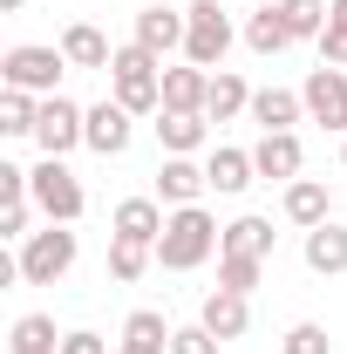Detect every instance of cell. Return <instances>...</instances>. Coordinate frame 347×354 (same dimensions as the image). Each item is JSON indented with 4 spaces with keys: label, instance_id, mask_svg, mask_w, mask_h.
<instances>
[{
    "label": "cell",
    "instance_id": "cell-8",
    "mask_svg": "<svg viewBox=\"0 0 347 354\" xmlns=\"http://www.w3.org/2000/svg\"><path fill=\"white\" fill-rule=\"evenodd\" d=\"M300 102H306V116H313L320 130L347 136V68H313L300 82Z\"/></svg>",
    "mask_w": 347,
    "mask_h": 354
},
{
    "label": "cell",
    "instance_id": "cell-37",
    "mask_svg": "<svg viewBox=\"0 0 347 354\" xmlns=\"http://www.w3.org/2000/svg\"><path fill=\"white\" fill-rule=\"evenodd\" d=\"M327 21H334V28H347V0H327Z\"/></svg>",
    "mask_w": 347,
    "mask_h": 354
},
{
    "label": "cell",
    "instance_id": "cell-39",
    "mask_svg": "<svg viewBox=\"0 0 347 354\" xmlns=\"http://www.w3.org/2000/svg\"><path fill=\"white\" fill-rule=\"evenodd\" d=\"M341 164H347V136H341Z\"/></svg>",
    "mask_w": 347,
    "mask_h": 354
},
{
    "label": "cell",
    "instance_id": "cell-28",
    "mask_svg": "<svg viewBox=\"0 0 347 354\" xmlns=\"http://www.w3.org/2000/svg\"><path fill=\"white\" fill-rule=\"evenodd\" d=\"M150 266H157V245H136V239H109V279H123V286H130V279H143Z\"/></svg>",
    "mask_w": 347,
    "mask_h": 354
},
{
    "label": "cell",
    "instance_id": "cell-31",
    "mask_svg": "<svg viewBox=\"0 0 347 354\" xmlns=\"http://www.w3.org/2000/svg\"><path fill=\"white\" fill-rule=\"evenodd\" d=\"M279 354H334V341H327L320 320H293V327L279 334Z\"/></svg>",
    "mask_w": 347,
    "mask_h": 354
},
{
    "label": "cell",
    "instance_id": "cell-17",
    "mask_svg": "<svg viewBox=\"0 0 347 354\" xmlns=\"http://www.w3.org/2000/svg\"><path fill=\"white\" fill-rule=\"evenodd\" d=\"M198 320L212 327L218 341H238V334L252 327V300H245V293H232V286H212V293H205V307H198Z\"/></svg>",
    "mask_w": 347,
    "mask_h": 354
},
{
    "label": "cell",
    "instance_id": "cell-3",
    "mask_svg": "<svg viewBox=\"0 0 347 354\" xmlns=\"http://www.w3.org/2000/svg\"><path fill=\"white\" fill-rule=\"evenodd\" d=\"M28 198H35V212H41L48 225H75L88 212V191H82V177L68 171L62 157H41L35 171H28Z\"/></svg>",
    "mask_w": 347,
    "mask_h": 354
},
{
    "label": "cell",
    "instance_id": "cell-12",
    "mask_svg": "<svg viewBox=\"0 0 347 354\" xmlns=\"http://www.w3.org/2000/svg\"><path fill=\"white\" fill-rule=\"evenodd\" d=\"M205 95H212V68H198V62H164V109L205 116Z\"/></svg>",
    "mask_w": 347,
    "mask_h": 354
},
{
    "label": "cell",
    "instance_id": "cell-26",
    "mask_svg": "<svg viewBox=\"0 0 347 354\" xmlns=\"http://www.w3.org/2000/svg\"><path fill=\"white\" fill-rule=\"evenodd\" d=\"M7 354H62V334L48 313H21L14 334H7Z\"/></svg>",
    "mask_w": 347,
    "mask_h": 354
},
{
    "label": "cell",
    "instance_id": "cell-19",
    "mask_svg": "<svg viewBox=\"0 0 347 354\" xmlns=\"http://www.w3.org/2000/svg\"><path fill=\"white\" fill-rule=\"evenodd\" d=\"M205 177H212L218 198H238L245 184H259V164H252V150H232V143H218L212 157H205Z\"/></svg>",
    "mask_w": 347,
    "mask_h": 354
},
{
    "label": "cell",
    "instance_id": "cell-6",
    "mask_svg": "<svg viewBox=\"0 0 347 354\" xmlns=\"http://www.w3.org/2000/svg\"><path fill=\"white\" fill-rule=\"evenodd\" d=\"M62 75H68V55L41 41H14L0 55V82L7 88H28V95H62Z\"/></svg>",
    "mask_w": 347,
    "mask_h": 354
},
{
    "label": "cell",
    "instance_id": "cell-33",
    "mask_svg": "<svg viewBox=\"0 0 347 354\" xmlns=\"http://www.w3.org/2000/svg\"><path fill=\"white\" fill-rule=\"evenodd\" d=\"M28 218H35V198H14V205H0V239H28Z\"/></svg>",
    "mask_w": 347,
    "mask_h": 354
},
{
    "label": "cell",
    "instance_id": "cell-27",
    "mask_svg": "<svg viewBox=\"0 0 347 354\" xmlns=\"http://www.w3.org/2000/svg\"><path fill=\"white\" fill-rule=\"evenodd\" d=\"M35 123H41V95L0 88V130H7V136H35Z\"/></svg>",
    "mask_w": 347,
    "mask_h": 354
},
{
    "label": "cell",
    "instance_id": "cell-35",
    "mask_svg": "<svg viewBox=\"0 0 347 354\" xmlns=\"http://www.w3.org/2000/svg\"><path fill=\"white\" fill-rule=\"evenodd\" d=\"M62 354H109V341L95 327H75V334H62Z\"/></svg>",
    "mask_w": 347,
    "mask_h": 354
},
{
    "label": "cell",
    "instance_id": "cell-29",
    "mask_svg": "<svg viewBox=\"0 0 347 354\" xmlns=\"http://www.w3.org/2000/svg\"><path fill=\"white\" fill-rule=\"evenodd\" d=\"M259 279H265V259H245V252H218V286H232V293H259Z\"/></svg>",
    "mask_w": 347,
    "mask_h": 354
},
{
    "label": "cell",
    "instance_id": "cell-24",
    "mask_svg": "<svg viewBox=\"0 0 347 354\" xmlns=\"http://www.w3.org/2000/svg\"><path fill=\"white\" fill-rule=\"evenodd\" d=\"M245 48H252V55H286V48H293V28H286L279 0L259 7V14H245Z\"/></svg>",
    "mask_w": 347,
    "mask_h": 354
},
{
    "label": "cell",
    "instance_id": "cell-22",
    "mask_svg": "<svg viewBox=\"0 0 347 354\" xmlns=\"http://www.w3.org/2000/svg\"><path fill=\"white\" fill-rule=\"evenodd\" d=\"M205 116H212V123L252 116V82H245L238 68H218V75H212V95H205Z\"/></svg>",
    "mask_w": 347,
    "mask_h": 354
},
{
    "label": "cell",
    "instance_id": "cell-9",
    "mask_svg": "<svg viewBox=\"0 0 347 354\" xmlns=\"http://www.w3.org/2000/svg\"><path fill=\"white\" fill-rule=\"evenodd\" d=\"M252 164H259L265 184H293V177L306 171L300 130H259V143H252Z\"/></svg>",
    "mask_w": 347,
    "mask_h": 354
},
{
    "label": "cell",
    "instance_id": "cell-30",
    "mask_svg": "<svg viewBox=\"0 0 347 354\" xmlns=\"http://www.w3.org/2000/svg\"><path fill=\"white\" fill-rule=\"evenodd\" d=\"M279 14H286L293 41H320L327 35V0H279Z\"/></svg>",
    "mask_w": 347,
    "mask_h": 354
},
{
    "label": "cell",
    "instance_id": "cell-20",
    "mask_svg": "<svg viewBox=\"0 0 347 354\" xmlns=\"http://www.w3.org/2000/svg\"><path fill=\"white\" fill-rule=\"evenodd\" d=\"M157 143H164V157H198L205 150V136H212V116H177V109H157Z\"/></svg>",
    "mask_w": 347,
    "mask_h": 354
},
{
    "label": "cell",
    "instance_id": "cell-15",
    "mask_svg": "<svg viewBox=\"0 0 347 354\" xmlns=\"http://www.w3.org/2000/svg\"><path fill=\"white\" fill-rule=\"evenodd\" d=\"M279 212H286V225L313 232V225L334 218V191H327L320 177H293V184H286V198H279Z\"/></svg>",
    "mask_w": 347,
    "mask_h": 354
},
{
    "label": "cell",
    "instance_id": "cell-34",
    "mask_svg": "<svg viewBox=\"0 0 347 354\" xmlns=\"http://www.w3.org/2000/svg\"><path fill=\"white\" fill-rule=\"evenodd\" d=\"M320 68H347V28H334V21H327V35H320Z\"/></svg>",
    "mask_w": 347,
    "mask_h": 354
},
{
    "label": "cell",
    "instance_id": "cell-10",
    "mask_svg": "<svg viewBox=\"0 0 347 354\" xmlns=\"http://www.w3.org/2000/svg\"><path fill=\"white\" fill-rule=\"evenodd\" d=\"M184 35H191L184 7H164V0H157V7H143V14H136V35H130V41H136V48H150L157 62H171L177 48H184Z\"/></svg>",
    "mask_w": 347,
    "mask_h": 354
},
{
    "label": "cell",
    "instance_id": "cell-14",
    "mask_svg": "<svg viewBox=\"0 0 347 354\" xmlns=\"http://www.w3.org/2000/svg\"><path fill=\"white\" fill-rule=\"evenodd\" d=\"M130 136H136V116L116 102V95L88 109V150H95V157H123V150H130Z\"/></svg>",
    "mask_w": 347,
    "mask_h": 354
},
{
    "label": "cell",
    "instance_id": "cell-4",
    "mask_svg": "<svg viewBox=\"0 0 347 354\" xmlns=\"http://www.w3.org/2000/svg\"><path fill=\"white\" fill-rule=\"evenodd\" d=\"M75 252H82V239H75V225H41V232H28L21 239V279L28 286H55L68 266H75Z\"/></svg>",
    "mask_w": 347,
    "mask_h": 354
},
{
    "label": "cell",
    "instance_id": "cell-2",
    "mask_svg": "<svg viewBox=\"0 0 347 354\" xmlns=\"http://www.w3.org/2000/svg\"><path fill=\"white\" fill-rule=\"evenodd\" d=\"M109 95H116L130 116H157V109H164V62H157L150 48L123 41L116 62H109Z\"/></svg>",
    "mask_w": 347,
    "mask_h": 354
},
{
    "label": "cell",
    "instance_id": "cell-23",
    "mask_svg": "<svg viewBox=\"0 0 347 354\" xmlns=\"http://www.w3.org/2000/svg\"><path fill=\"white\" fill-rule=\"evenodd\" d=\"M300 116H306L300 88H252V123L259 130H293Z\"/></svg>",
    "mask_w": 347,
    "mask_h": 354
},
{
    "label": "cell",
    "instance_id": "cell-38",
    "mask_svg": "<svg viewBox=\"0 0 347 354\" xmlns=\"http://www.w3.org/2000/svg\"><path fill=\"white\" fill-rule=\"evenodd\" d=\"M0 7H7V14H21V7H28V0H0Z\"/></svg>",
    "mask_w": 347,
    "mask_h": 354
},
{
    "label": "cell",
    "instance_id": "cell-5",
    "mask_svg": "<svg viewBox=\"0 0 347 354\" xmlns=\"http://www.w3.org/2000/svg\"><path fill=\"white\" fill-rule=\"evenodd\" d=\"M184 21H191V35H184V62H198V68H225V55L238 41V28H232V14H225V0H191L184 7Z\"/></svg>",
    "mask_w": 347,
    "mask_h": 354
},
{
    "label": "cell",
    "instance_id": "cell-21",
    "mask_svg": "<svg viewBox=\"0 0 347 354\" xmlns=\"http://www.w3.org/2000/svg\"><path fill=\"white\" fill-rule=\"evenodd\" d=\"M171 320L157 307H136L130 320H123V341H116V354H171Z\"/></svg>",
    "mask_w": 347,
    "mask_h": 354
},
{
    "label": "cell",
    "instance_id": "cell-11",
    "mask_svg": "<svg viewBox=\"0 0 347 354\" xmlns=\"http://www.w3.org/2000/svg\"><path fill=\"white\" fill-rule=\"evenodd\" d=\"M205 191H212L205 164H191V157H164V164H157V191H150V198H157L164 212H177V205H198Z\"/></svg>",
    "mask_w": 347,
    "mask_h": 354
},
{
    "label": "cell",
    "instance_id": "cell-7",
    "mask_svg": "<svg viewBox=\"0 0 347 354\" xmlns=\"http://www.w3.org/2000/svg\"><path fill=\"white\" fill-rule=\"evenodd\" d=\"M35 143H41V157H68L75 143H88V109H82V102H68V95H41Z\"/></svg>",
    "mask_w": 347,
    "mask_h": 354
},
{
    "label": "cell",
    "instance_id": "cell-18",
    "mask_svg": "<svg viewBox=\"0 0 347 354\" xmlns=\"http://www.w3.org/2000/svg\"><path fill=\"white\" fill-rule=\"evenodd\" d=\"M62 55H68V68H102V75H109V62H116V48H109V35H102L95 21H68V28H62Z\"/></svg>",
    "mask_w": 347,
    "mask_h": 354
},
{
    "label": "cell",
    "instance_id": "cell-1",
    "mask_svg": "<svg viewBox=\"0 0 347 354\" xmlns=\"http://www.w3.org/2000/svg\"><path fill=\"white\" fill-rule=\"evenodd\" d=\"M212 252H225V225L205 205H177L164 218V239H157V266L164 272H198Z\"/></svg>",
    "mask_w": 347,
    "mask_h": 354
},
{
    "label": "cell",
    "instance_id": "cell-36",
    "mask_svg": "<svg viewBox=\"0 0 347 354\" xmlns=\"http://www.w3.org/2000/svg\"><path fill=\"white\" fill-rule=\"evenodd\" d=\"M14 198H28V171L21 164H0V205H14Z\"/></svg>",
    "mask_w": 347,
    "mask_h": 354
},
{
    "label": "cell",
    "instance_id": "cell-32",
    "mask_svg": "<svg viewBox=\"0 0 347 354\" xmlns=\"http://www.w3.org/2000/svg\"><path fill=\"white\" fill-rule=\"evenodd\" d=\"M218 348H225V341H218L205 320H191V327H177V334H171V354H218Z\"/></svg>",
    "mask_w": 347,
    "mask_h": 354
},
{
    "label": "cell",
    "instance_id": "cell-25",
    "mask_svg": "<svg viewBox=\"0 0 347 354\" xmlns=\"http://www.w3.org/2000/svg\"><path fill=\"white\" fill-rule=\"evenodd\" d=\"M225 252H245V259H272V218L245 212V218L225 225Z\"/></svg>",
    "mask_w": 347,
    "mask_h": 354
},
{
    "label": "cell",
    "instance_id": "cell-13",
    "mask_svg": "<svg viewBox=\"0 0 347 354\" xmlns=\"http://www.w3.org/2000/svg\"><path fill=\"white\" fill-rule=\"evenodd\" d=\"M300 259H306V272H320V279H341L347 272V225L341 218L313 225V232L300 239Z\"/></svg>",
    "mask_w": 347,
    "mask_h": 354
},
{
    "label": "cell",
    "instance_id": "cell-16",
    "mask_svg": "<svg viewBox=\"0 0 347 354\" xmlns=\"http://www.w3.org/2000/svg\"><path fill=\"white\" fill-rule=\"evenodd\" d=\"M164 218H171V212H164L157 198H123V205L109 212V239H136V245H157V239H164Z\"/></svg>",
    "mask_w": 347,
    "mask_h": 354
}]
</instances>
